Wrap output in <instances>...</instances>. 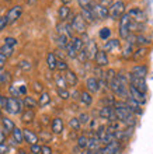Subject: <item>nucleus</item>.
I'll return each instance as SVG.
<instances>
[{"label":"nucleus","instance_id":"nucleus-1","mask_svg":"<svg viewBox=\"0 0 153 154\" xmlns=\"http://www.w3.org/2000/svg\"><path fill=\"white\" fill-rule=\"evenodd\" d=\"M23 106H24V104H23V101H20L18 98L8 97L4 109L7 111L10 115H20L21 112H23V109H24Z\"/></svg>","mask_w":153,"mask_h":154},{"label":"nucleus","instance_id":"nucleus-2","mask_svg":"<svg viewBox=\"0 0 153 154\" xmlns=\"http://www.w3.org/2000/svg\"><path fill=\"white\" fill-rule=\"evenodd\" d=\"M129 34H131V18H129L128 13H125L120 18V37L122 39H126Z\"/></svg>","mask_w":153,"mask_h":154},{"label":"nucleus","instance_id":"nucleus-3","mask_svg":"<svg viewBox=\"0 0 153 154\" xmlns=\"http://www.w3.org/2000/svg\"><path fill=\"white\" fill-rule=\"evenodd\" d=\"M122 14H125V2H122V0H118V2L113 3L111 7L108 8V17H111L113 20L121 18Z\"/></svg>","mask_w":153,"mask_h":154},{"label":"nucleus","instance_id":"nucleus-4","mask_svg":"<svg viewBox=\"0 0 153 154\" xmlns=\"http://www.w3.org/2000/svg\"><path fill=\"white\" fill-rule=\"evenodd\" d=\"M70 27H72V29L76 31L77 34H84L86 29H87V23L83 20V17H81L80 14H76V16L72 18Z\"/></svg>","mask_w":153,"mask_h":154},{"label":"nucleus","instance_id":"nucleus-5","mask_svg":"<svg viewBox=\"0 0 153 154\" xmlns=\"http://www.w3.org/2000/svg\"><path fill=\"white\" fill-rule=\"evenodd\" d=\"M90 7H91V11L97 20H105V18H108V7H105V6H103L100 3H94V2L91 3Z\"/></svg>","mask_w":153,"mask_h":154},{"label":"nucleus","instance_id":"nucleus-6","mask_svg":"<svg viewBox=\"0 0 153 154\" xmlns=\"http://www.w3.org/2000/svg\"><path fill=\"white\" fill-rule=\"evenodd\" d=\"M128 93H129V97L135 100L138 104H141V105H145L146 101H148V98H146V94L141 93L139 90H136L135 87L132 85H128Z\"/></svg>","mask_w":153,"mask_h":154},{"label":"nucleus","instance_id":"nucleus-7","mask_svg":"<svg viewBox=\"0 0 153 154\" xmlns=\"http://www.w3.org/2000/svg\"><path fill=\"white\" fill-rule=\"evenodd\" d=\"M129 81H131V85L135 87L136 90H139L141 93L146 94L148 93V84H146L145 79H139V77H133L129 74Z\"/></svg>","mask_w":153,"mask_h":154},{"label":"nucleus","instance_id":"nucleus-8","mask_svg":"<svg viewBox=\"0 0 153 154\" xmlns=\"http://www.w3.org/2000/svg\"><path fill=\"white\" fill-rule=\"evenodd\" d=\"M21 14H23V7H21V6H14V7H11L10 10H8L7 16H6L7 23H8V24L16 23V21L21 17Z\"/></svg>","mask_w":153,"mask_h":154},{"label":"nucleus","instance_id":"nucleus-9","mask_svg":"<svg viewBox=\"0 0 153 154\" xmlns=\"http://www.w3.org/2000/svg\"><path fill=\"white\" fill-rule=\"evenodd\" d=\"M128 16H129V18H131L132 23L141 24V23H145L146 21V14L142 11L141 8H132V10H129Z\"/></svg>","mask_w":153,"mask_h":154},{"label":"nucleus","instance_id":"nucleus-10","mask_svg":"<svg viewBox=\"0 0 153 154\" xmlns=\"http://www.w3.org/2000/svg\"><path fill=\"white\" fill-rule=\"evenodd\" d=\"M84 52H86V56H87V60L89 59H94V56H96V53L98 52V49H97V44L96 41L93 39H89L87 42L84 44Z\"/></svg>","mask_w":153,"mask_h":154},{"label":"nucleus","instance_id":"nucleus-11","mask_svg":"<svg viewBox=\"0 0 153 154\" xmlns=\"http://www.w3.org/2000/svg\"><path fill=\"white\" fill-rule=\"evenodd\" d=\"M94 62H96L97 67H105L108 66V56H107V52L105 51H98L94 56Z\"/></svg>","mask_w":153,"mask_h":154},{"label":"nucleus","instance_id":"nucleus-12","mask_svg":"<svg viewBox=\"0 0 153 154\" xmlns=\"http://www.w3.org/2000/svg\"><path fill=\"white\" fill-rule=\"evenodd\" d=\"M148 72H149V69H148L146 65H136V66H133L132 70H131V76L139 77V79H145Z\"/></svg>","mask_w":153,"mask_h":154},{"label":"nucleus","instance_id":"nucleus-13","mask_svg":"<svg viewBox=\"0 0 153 154\" xmlns=\"http://www.w3.org/2000/svg\"><path fill=\"white\" fill-rule=\"evenodd\" d=\"M86 88H87V91H89L90 94H96L100 91V83H98V80H97L96 77H89L87 79V81H86Z\"/></svg>","mask_w":153,"mask_h":154},{"label":"nucleus","instance_id":"nucleus-14","mask_svg":"<svg viewBox=\"0 0 153 154\" xmlns=\"http://www.w3.org/2000/svg\"><path fill=\"white\" fill-rule=\"evenodd\" d=\"M65 77V81H66V84L70 85V87H76L77 83H79V77H77V74L73 72V70L68 69L66 72H65L63 74Z\"/></svg>","mask_w":153,"mask_h":154},{"label":"nucleus","instance_id":"nucleus-15","mask_svg":"<svg viewBox=\"0 0 153 154\" xmlns=\"http://www.w3.org/2000/svg\"><path fill=\"white\" fill-rule=\"evenodd\" d=\"M56 29H58V34H59V35H65V37H68L69 39L73 38V29H72V27H70V24H68V23L58 24Z\"/></svg>","mask_w":153,"mask_h":154},{"label":"nucleus","instance_id":"nucleus-16","mask_svg":"<svg viewBox=\"0 0 153 154\" xmlns=\"http://www.w3.org/2000/svg\"><path fill=\"white\" fill-rule=\"evenodd\" d=\"M23 137H24V142L28 143L30 146L38 143V134L34 133V132L30 129H23Z\"/></svg>","mask_w":153,"mask_h":154},{"label":"nucleus","instance_id":"nucleus-17","mask_svg":"<svg viewBox=\"0 0 153 154\" xmlns=\"http://www.w3.org/2000/svg\"><path fill=\"white\" fill-rule=\"evenodd\" d=\"M125 104H126V106H128V109L132 112L133 115L136 114V115H139V114H142V108H141V104H138L135 100H132L131 97H128L126 100H125Z\"/></svg>","mask_w":153,"mask_h":154},{"label":"nucleus","instance_id":"nucleus-18","mask_svg":"<svg viewBox=\"0 0 153 154\" xmlns=\"http://www.w3.org/2000/svg\"><path fill=\"white\" fill-rule=\"evenodd\" d=\"M63 128H65V123L62 121V118H55L51 123V129H52V133L53 134H61L63 132Z\"/></svg>","mask_w":153,"mask_h":154},{"label":"nucleus","instance_id":"nucleus-19","mask_svg":"<svg viewBox=\"0 0 153 154\" xmlns=\"http://www.w3.org/2000/svg\"><path fill=\"white\" fill-rule=\"evenodd\" d=\"M35 119V111L34 109H24L21 112V122L23 123H31Z\"/></svg>","mask_w":153,"mask_h":154},{"label":"nucleus","instance_id":"nucleus-20","mask_svg":"<svg viewBox=\"0 0 153 154\" xmlns=\"http://www.w3.org/2000/svg\"><path fill=\"white\" fill-rule=\"evenodd\" d=\"M120 46H121V42L118 39H107V42L104 44V49L103 51H105V52H111V51H115V49H120Z\"/></svg>","mask_w":153,"mask_h":154},{"label":"nucleus","instance_id":"nucleus-21","mask_svg":"<svg viewBox=\"0 0 153 154\" xmlns=\"http://www.w3.org/2000/svg\"><path fill=\"white\" fill-rule=\"evenodd\" d=\"M98 149H101V142L98 140V137H97L96 134H94V137L89 139V143H87V149H86V150L94 153V151H97Z\"/></svg>","mask_w":153,"mask_h":154},{"label":"nucleus","instance_id":"nucleus-22","mask_svg":"<svg viewBox=\"0 0 153 154\" xmlns=\"http://www.w3.org/2000/svg\"><path fill=\"white\" fill-rule=\"evenodd\" d=\"M90 6H91V4H90ZM80 16L83 17V20H84L86 23H94V21H96V17H94V14H93V11H91V7L81 8Z\"/></svg>","mask_w":153,"mask_h":154},{"label":"nucleus","instance_id":"nucleus-23","mask_svg":"<svg viewBox=\"0 0 153 154\" xmlns=\"http://www.w3.org/2000/svg\"><path fill=\"white\" fill-rule=\"evenodd\" d=\"M2 125H3V130L6 133H11L13 129L16 128V123L6 116H2Z\"/></svg>","mask_w":153,"mask_h":154},{"label":"nucleus","instance_id":"nucleus-24","mask_svg":"<svg viewBox=\"0 0 153 154\" xmlns=\"http://www.w3.org/2000/svg\"><path fill=\"white\" fill-rule=\"evenodd\" d=\"M13 134V142L16 143V144H21V143H24V137H23V129L20 128H14L11 132Z\"/></svg>","mask_w":153,"mask_h":154},{"label":"nucleus","instance_id":"nucleus-25","mask_svg":"<svg viewBox=\"0 0 153 154\" xmlns=\"http://www.w3.org/2000/svg\"><path fill=\"white\" fill-rule=\"evenodd\" d=\"M79 100H80V102L86 106H90L93 104V97L89 91H81L80 95H79Z\"/></svg>","mask_w":153,"mask_h":154},{"label":"nucleus","instance_id":"nucleus-26","mask_svg":"<svg viewBox=\"0 0 153 154\" xmlns=\"http://www.w3.org/2000/svg\"><path fill=\"white\" fill-rule=\"evenodd\" d=\"M70 8L68 7V6H62V7H59V11H58V14H59V18H61L62 23H65V21L68 20L69 17H70Z\"/></svg>","mask_w":153,"mask_h":154},{"label":"nucleus","instance_id":"nucleus-27","mask_svg":"<svg viewBox=\"0 0 153 154\" xmlns=\"http://www.w3.org/2000/svg\"><path fill=\"white\" fill-rule=\"evenodd\" d=\"M56 60H58V57L53 52H49L48 55H46V65H48V67L51 70L56 69Z\"/></svg>","mask_w":153,"mask_h":154},{"label":"nucleus","instance_id":"nucleus-28","mask_svg":"<svg viewBox=\"0 0 153 154\" xmlns=\"http://www.w3.org/2000/svg\"><path fill=\"white\" fill-rule=\"evenodd\" d=\"M23 104H24V106L27 108V109H34V108H37V106H38V101H37L35 98L28 97V95H25V97H24Z\"/></svg>","mask_w":153,"mask_h":154},{"label":"nucleus","instance_id":"nucleus-29","mask_svg":"<svg viewBox=\"0 0 153 154\" xmlns=\"http://www.w3.org/2000/svg\"><path fill=\"white\" fill-rule=\"evenodd\" d=\"M11 80V76L4 67H0V85L2 84H8Z\"/></svg>","mask_w":153,"mask_h":154},{"label":"nucleus","instance_id":"nucleus-30","mask_svg":"<svg viewBox=\"0 0 153 154\" xmlns=\"http://www.w3.org/2000/svg\"><path fill=\"white\" fill-rule=\"evenodd\" d=\"M51 102V95L48 93H41L40 100H38V105L40 106H46Z\"/></svg>","mask_w":153,"mask_h":154},{"label":"nucleus","instance_id":"nucleus-31","mask_svg":"<svg viewBox=\"0 0 153 154\" xmlns=\"http://www.w3.org/2000/svg\"><path fill=\"white\" fill-rule=\"evenodd\" d=\"M146 55H148V49L143 48V46H141V48L138 49L136 52H133L132 57H133V60H139V59H142V57H145Z\"/></svg>","mask_w":153,"mask_h":154},{"label":"nucleus","instance_id":"nucleus-32","mask_svg":"<svg viewBox=\"0 0 153 154\" xmlns=\"http://www.w3.org/2000/svg\"><path fill=\"white\" fill-rule=\"evenodd\" d=\"M0 53L4 55L6 57H10V56H13V53H14V48H11V46L3 44V46L0 48Z\"/></svg>","mask_w":153,"mask_h":154},{"label":"nucleus","instance_id":"nucleus-33","mask_svg":"<svg viewBox=\"0 0 153 154\" xmlns=\"http://www.w3.org/2000/svg\"><path fill=\"white\" fill-rule=\"evenodd\" d=\"M69 38L65 37V35H58V46H59V49H66V46H68L69 44Z\"/></svg>","mask_w":153,"mask_h":154},{"label":"nucleus","instance_id":"nucleus-34","mask_svg":"<svg viewBox=\"0 0 153 154\" xmlns=\"http://www.w3.org/2000/svg\"><path fill=\"white\" fill-rule=\"evenodd\" d=\"M8 93H10V95H11L13 98H18V97H21L20 90H18V85L10 84V85H8Z\"/></svg>","mask_w":153,"mask_h":154},{"label":"nucleus","instance_id":"nucleus-35","mask_svg":"<svg viewBox=\"0 0 153 154\" xmlns=\"http://www.w3.org/2000/svg\"><path fill=\"white\" fill-rule=\"evenodd\" d=\"M87 143H89V137L86 134H81L77 137V146L80 149H87Z\"/></svg>","mask_w":153,"mask_h":154},{"label":"nucleus","instance_id":"nucleus-36","mask_svg":"<svg viewBox=\"0 0 153 154\" xmlns=\"http://www.w3.org/2000/svg\"><path fill=\"white\" fill-rule=\"evenodd\" d=\"M98 35H100L101 39L107 41L110 37H111V29H110L108 27H104V28H101V29H100V32H98Z\"/></svg>","mask_w":153,"mask_h":154},{"label":"nucleus","instance_id":"nucleus-37","mask_svg":"<svg viewBox=\"0 0 153 154\" xmlns=\"http://www.w3.org/2000/svg\"><path fill=\"white\" fill-rule=\"evenodd\" d=\"M55 81H56L58 88H68V84H66V81H65V77L63 76L58 74V76L55 77Z\"/></svg>","mask_w":153,"mask_h":154},{"label":"nucleus","instance_id":"nucleus-38","mask_svg":"<svg viewBox=\"0 0 153 154\" xmlns=\"http://www.w3.org/2000/svg\"><path fill=\"white\" fill-rule=\"evenodd\" d=\"M133 55V49H132V45L128 44L124 48V52H122V57L124 59H129V57Z\"/></svg>","mask_w":153,"mask_h":154},{"label":"nucleus","instance_id":"nucleus-39","mask_svg":"<svg viewBox=\"0 0 153 154\" xmlns=\"http://www.w3.org/2000/svg\"><path fill=\"white\" fill-rule=\"evenodd\" d=\"M69 126H70L73 130H76V132H77V130H80L81 123L79 122V119H77V118H72V119L69 121Z\"/></svg>","mask_w":153,"mask_h":154},{"label":"nucleus","instance_id":"nucleus-40","mask_svg":"<svg viewBox=\"0 0 153 154\" xmlns=\"http://www.w3.org/2000/svg\"><path fill=\"white\" fill-rule=\"evenodd\" d=\"M56 69L61 70V72H66V70L69 69V66H68V63H66L63 59H58L56 60Z\"/></svg>","mask_w":153,"mask_h":154},{"label":"nucleus","instance_id":"nucleus-41","mask_svg":"<svg viewBox=\"0 0 153 154\" xmlns=\"http://www.w3.org/2000/svg\"><path fill=\"white\" fill-rule=\"evenodd\" d=\"M58 95L62 100H69L70 98V93L68 91V88H58Z\"/></svg>","mask_w":153,"mask_h":154},{"label":"nucleus","instance_id":"nucleus-42","mask_svg":"<svg viewBox=\"0 0 153 154\" xmlns=\"http://www.w3.org/2000/svg\"><path fill=\"white\" fill-rule=\"evenodd\" d=\"M77 119H79V122H80L81 125H86V123H89V122H90L89 114H84V112L79 115V118H77Z\"/></svg>","mask_w":153,"mask_h":154},{"label":"nucleus","instance_id":"nucleus-43","mask_svg":"<svg viewBox=\"0 0 153 154\" xmlns=\"http://www.w3.org/2000/svg\"><path fill=\"white\" fill-rule=\"evenodd\" d=\"M4 45H8V46H11V48H14L17 45V39L13 37H7L4 38Z\"/></svg>","mask_w":153,"mask_h":154},{"label":"nucleus","instance_id":"nucleus-44","mask_svg":"<svg viewBox=\"0 0 153 154\" xmlns=\"http://www.w3.org/2000/svg\"><path fill=\"white\" fill-rule=\"evenodd\" d=\"M30 150H31L32 154H41V146L37 143V144H31L30 146Z\"/></svg>","mask_w":153,"mask_h":154},{"label":"nucleus","instance_id":"nucleus-45","mask_svg":"<svg viewBox=\"0 0 153 154\" xmlns=\"http://www.w3.org/2000/svg\"><path fill=\"white\" fill-rule=\"evenodd\" d=\"M32 88H34V91L35 93H44L42 90H44V87H42V84L41 83H38V81H35L34 84H32Z\"/></svg>","mask_w":153,"mask_h":154},{"label":"nucleus","instance_id":"nucleus-46","mask_svg":"<svg viewBox=\"0 0 153 154\" xmlns=\"http://www.w3.org/2000/svg\"><path fill=\"white\" fill-rule=\"evenodd\" d=\"M8 25V23H7V18H6V16L4 17H0V31H3L6 27Z\"/></svg>","mask_w":153,"mask_h":154},{"label":"nucleus","instance_id":"nucleus-47","mask_svg":"<svg viewBox=\"0 0 153 154\" xmlns=\"http://www.w3.org/2000/svg\"><path fill=\"white\" fill-rule=\"evenodd\" d=\"M20 67L23 70H25V72H27V70L31 69V63H30V62H27V60H23V62H20Z\"/></svg>","mask_w":153,"mask_h":154},{"label":"nucleus","instance_id":"nucleus-48","mask_svg":"<svg viewBox=\"0 0 153 154\" xmlns=\"http://www.w3.org/2000/svg\"><path fill=\"white\" fill-rule=\"evenodd\" d=\"M93 3V0H79V4H80L81 8L84 7H90V4Z\"/></svg>","mask_w":153,"mask_h":154},{"label":"nucleus","instance_id":"nucleus-49","mask_svg":"<svg viewBox=\"0 0 153 154\" xmlns=\"http://www.w3.org/2000/svg\"><path fill=\"white\" fill-rule=\"evenodd\" d=\"M41 154H52V149L49 146H41Z\"/></svg>","mask_w":153,"mask_h":154},{"label":"nucleus","instance_id":"nucleus-50","mask_svg":"<svg viewBox=\"0 0 153 154\" xmlns=\"http://www.w3.org/2000/svg\"><path fill=\"white\" fill-rule=\"evenodd\" d=\"M7 153H8L7 143H0V154H7Z\"/></svg>","mask_w":153,"mask_h":154},{"label":"nucleus","instance_id":"nucleus-51","mask_svg":"<svg viewBox=\"0 0 153 154\" xmlns=\"http://www.w3.org/2000/svg\"><path fill=\"white\" fill-rule=\"evenodd\" d=\"M6 102H7V98L0 94V109H4V108H6Z\"/></svg>","mask_w":153,"mask_h":154},{"label":"nucleus","instance_id":"nucleus-52","mask_svg":"<svg viewBox=\"0 0 153 154\" xmlns=\"http://www.w3.org/2000/svg\"><path fill=\"white\" fill-rule=\"evenodd\" d=\"M18 90H20V94L21 95H27V91H28V90H27V85H18Z\"/></svg>","mask_w":153,"mask_h":154},{"label":"nucleus","instance_id":"nucleus-53","mask_svg":"<svg viewBox=\"0 0 153 154\" xmlns=\"http://www.w3.org/2000/svg\"><path fill=\"white\" fill-rule=\"evenodd\" d=\"M6 62H7V57L4 56V55H2V53H0V67H4Z\"/></svg>","mask_w":153,"mask_h":154},{"label":"nucleus","instance_id":"nucleus-54","mask_svg":"<svg viewBox=\"0 0 153 154\" xmlns=\"http://www.w3.org/2000/svg\"><path fill=\"white\" fill-rule=\"evenodd\" d=\"M0 143H6V132L0 129Z\"/></svg>","mask_w":153,"mask_h":154},{"label":"nucleus","instance_id":"nucleus-55","mask_svg":"<svg viewBox=\"0 0 153 154\" xmlns=\"http://www.w3.org/2000/svg\"><path fill=\"white\" fill-rule=\"evenodd\" d=\"M100 4H103V6H110V4H113V0H100Z\"/></svg>","mask_w":153,"mask_h":154},{"label":"nucleus","instance_id":"nucleus-56","mask_svg":"<svg viewBox=\"0 0 153 154\" xmlns=\"http://www.w3.org/2000/svg\"><path fill=\"white\" fill-rule=\"evenodd\" d=\"M70 2H72V0H62V3H63L65 6H66V4H68V3H70Z\"/></svg>","mask_w":153,"mask_h":154},{"label":"nucleus","instance_id":"nucleus-57","mask_svg":"<svg viewBox=\"0 0 153 154\" xmlns=\"http://www.w3.org/2000/svg\"><path fill=\"white\" fill-rule=\"evenodd\" d=\"M17 154H27V151H25V150H18V153H17Z\"/></svg>","mask_w":153,"mask_h":154},{"label":"nucleus","instance_id":"nucleus-58","mask_svg":"<svg viewBox=\"0 0 153 154\" xmlns=\"http://www.w3.org/2000/svg\"><path fill=\"white\" fill-rule=\"evenodd\" d=\"M28 3H30V4H32V3H34V0H28Z\"/></svg>","mask_w":153,"mask_h":154},{"label":"nucleus","instance_id":"nucleus-59","mask_svg":"<svg viewBox=\"0 0 153 154\" xmlns=\"http://www.w3.org/2000/svg\"><path fill=\"white\" fill-rule=\"evenodd\" d=\"M0 116H2V109H0Z\"/></svg>","mask_w":153,"mask_h":154},{"label":"nucleus","instance_id":"nucleus-60","mask_svg":"<svg viewBox=\"0 0 153 154\" xmlns=\"http://www.w3.org/2000/svg\"><path fill=\"white\" fill-rule=\"evenodd\" d=\"M6 2H10V0H6Z\"/></svg>","mask_w":153,"mask_h":154},{"label":"nucleus","instance_id":"nucleus-61","mask_svg":"<svg viewBox=\"0 0 153 154\" xmlns=\"http://www.w3.org/2000/svg\"><path fill=\"white\" fill-rule=\"evenodd\" d=\"M0 17H2V16H0Z\"/></svg>","mask_w":153,"mask_h":154}]
</instances>
